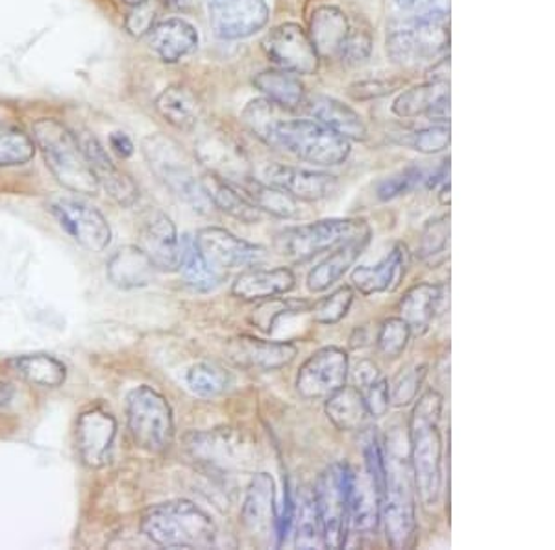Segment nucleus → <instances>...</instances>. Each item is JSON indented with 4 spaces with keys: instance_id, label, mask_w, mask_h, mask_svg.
<instances>
[{
    "instance_id": "1",
    "label": "nucleus",
    "mask_w": 555,
    "mask_h": 550,
    "mask_svg": "<svg viewBox=\"0 0 555 550\" xmlns=\"http://www.w3.org/2000/svg\"><path fill=\"white\" fill-rule=\"evenodd\" d=\"M241 119L266 145L321 167L347 162L352 145L321 123L287 117L285 110L267 99L248 102Z\"/></svg>"
},
{
    "instance_id": "2",
    "label": "nucleus",
    "mask_w": 555,
    "mask_h": 550,
    "mask_svg": "<svg viewBox=\"0 0 555 550\" xmlns=\"http://www.w3.org/2000/svg\"><path fill=\"white\" fill-rule=\"evenodd\" d=\"M404 437L395 432L384 455L385 481L379 497V521L392 549H410L416 541L415 482Z\"/></svg>"
},
{
    "instance_id": "3",
    "label": "nucleus",
    "mask_w": 555,
    "mask_h": 550,
    "mask_svg": "<svg viewBox=\"0 0 555 550\" xmlns=\"http://www.w3.org/2000/svg\"><path fill=\"white\" fill-rule=\"evenodd\" d=\"M442 397L429 389L416 402L410 423V462L415 494L426 510L436 508L442 489Z\"/></svg>"
},
{
    "instance_id": "4",
    "label": "nucleus",
    "mask_w": 555,
    "mask_h": 550,
    "mask_svg": "<svg viewBox=\"0 0 555 550\" xmlns=\"http://www.w3.org/2000/svg\"><path fill=\"white\" fill-rule=\"evenodd\" d=\"M141 532L152 543L167 549H211L217 525L191 500H167L149 508L141 517Z\"/></svg>"
},
{
    "instance_id": "5",
    "label": "nucleus",
    "mask_w": 555,
    "mask_h": 550,
    "mask_svg": "<svg viewBox=\"0 0 555 550\" xmlns=\"http://www.w3.org/2000/svg\"><path fill=\"white\" fill-rule=\"evenodd\" d=\"M450 0H426L411 20L392 26L387 52L397 64L434 62L449 49Z\"/></svg>"
},
{
    "instance_id": "6",
    "label": "nucleus",
    "mask_w": 555,
    "mask_h": 550,
    "mask_svg": "<svg viewBox=\"0 0 555 550\" xmlns=\"http://www.w3.org/2000/svg\"><path fill=\"white\" fill-rule=\"evenodd\" d=\"M34 141L43 152L47 167L65 190L78 195H96L101 186L83 156L80 141L62 120L41 117L33 125Z\"/></svg>"
},
{
    "instance_id": "7",
    "label": "nucleus",
    "mask_w": 555,
    "mask_h": 550,
    "mask_svg": "<svg viewBox=\"0 0 555 550\" xmlns=\"http://www.w3.org/2000/svg\"><path fill=\"white\" fill-rule=\"evenodd\" d=\"M366 230L371 228L363 219H322L280 230L272 240V248L280 258L293 264H304L315 258L317 254L339 247L345 241L363 234Z\"/></svg>"
},
{
    "instance_id": "8",
    "label": "nucleus",
    "mask_w": 555,
    "mask_h": 550,
    "mask_svg": "<svg viewBox=\"0 0 555 550\" xmlns=\"http://www.w3.org/2000/svg\"><path fill=\"white\" fill-rule=\"evenodd\" d=\"M143 152L152 171L156 172L159 180L175 195L180 196L183 203L190 204L191 208L204 216L214 209V204L204 191L203 182L196 178L190 162L175 141L162 133L149 136L143 141Z\"/></svg>"
},
{
    "instance_id": "9",
    "label": "nucleus",
    "mask_w": 555,
    "mask_h": 550,
    "mask_svg": "<svg viewBox=\"0 0 555 550\" xmlns=\"http://www.w3.org/2000/svg\"><path fill=\"white\" fill-rule=\"evenodd\" d=\"M128 431L139 449L162 455L175 439L171 405L151 386H139L127 397Z\"/></svg>"
},
{
    "instance_id": "10",
    "label": "nucleus",
    "mask_w": 555,
    "mask_h": 550,
    "mask_svg": "<svg viewBox=\"0 0 555 550\" xmlns=\"http://www.w3.org/2000/svg\"><path fill=\"white\" fill-rule=\"evenodd\" d=\"M350 482L352 469L347 463H332L317 478V513L321 519L322 541L328 549H343L350 525Z\"/></svg>"
},
{
    "instance_id": "11",
    "label": "nucleus",
    "mask_w": 555,
    "mask_h": 550,
    "mask_svg": "<svg viewBox=\"0 0 555 550\" xmlns=\"http://www.w3.org/2000/svg\"><path fill=\"white\" fill-rule=\"evenodd\" d=\"M49 212L70 240L89 253H102L112 243V227L101 212L76 196H54Z\"/></svg>"
},
{
    "instance_id": "12",
    "label": "nucleus",
    "mask_w": 555,
    "mask_h": 550,
    "mask_svg": "<svg viewBox=\"0 0 555 550\" xmlns=\"http://www.w3.org/2000/svg\"><path fill=\"white\" fill-rule=\"evenodd\" d=\"M195 243L206 264L222 277H228L232 269L256 266L267 258V248L241 240L227 228H203L196 232Z\"/></svg>"
},
{
    "instance_id": "13",
    "label": "nucleus",
    "mask_w": 555,
    "mask_h": 550,
    "mask_svg": "<svg viewBox=\"0 0 555 550\" xmlns=\"http://www.w3.org/2000/svg\"><path fill=\"white\" fill-rule=\"evenodd\" d=\"M350 361L345 348L322 347L304 361L297 374V392L306 400L326 399L347 384Z\"/></svg>"
},
{
    "instance_id": "14",
    "label": "nucleus",
    "mask_w": 555,
    "mask_h": 550,
    "mask_svg": "<svg viewBox=\"0 0 555 550\" xmlns=\"http://www.w3.org/2000/svg\"><path fill=\"white\" fill-rule=\"evenodd\" d=\"M263 51L280 69L293 75H315L319 54L311 43L310 34L297 23H284L272 28L263 39Z\"/></svg>"
},
{
    "instance_id": "15",
    "label": "nucleus",
    "mask_w": 555,
    "mask_h": 550,
    "mask_svg": "<svg viewBox=\"0 0 555 550\" xmlns=\"http://www.w3.org/2000/svg\"><path fill=\"white\" fill-rule=\"evenodd\" d=\"M209 26L224 41L250 38L269 21L267 0H208Z\"/></svg>"
},
{
    "instance_id": "16",
    "label": "nucleus",
    "mask_w": 555,
    "mask_h": 550,
    "mask_svg": "<svg viewBox=\"0 0 555 550\" xmlns=\"http://www.w3.org/2000/svg\"><path fill=\"white\" fill-rule=\"evenodd\" d=\"M117 436V421L102 406H91L76 421V449L83 465L101 469L109 462Z\"/></svg>"
},
{
    "instance_id": "17",
    "label": "nucleus",
    "mask_w": 555,
    "mask_h": 550,
    "mask_svg": "<svg viewBox=\"0 0 555 550\" xmlns=\"http://www.w3.org/2000/svg\"><path fill=\"white\" fill-rule=\"evenodd\" d=\"M139 248L158 271H177L180 238L171 217L158 208L145 209L139 217Z\"/></svg>"
},
{
    "instance_id": "18",
    "label": "nucleus",
    "mask_w": 555,
    "mask_h": 550,
    "mask_svg": "<svg viewBox=\"0 0 555 550\" xmlns=\"http://www.w3.org/2000/svg\"><path fill=\"white\" fill-rule=\"evenodd\" d=\"M276 486L269 473L254 475L246 489L241 521L253 538L269 543L272 534H276Z\"/></svg>"
},
{
    "instance_id": "19",
    "label": "nucleus",
    "mask_w": 555,
    "mask_h": 550,
    "mask_svg": "<svg viewBox=\"0 0 555 550\" xmlns=\"http://www.w3.org/2000/svg\"><path fill=\"white\" fill-rule=\"evenodd\" d=\"M78 141H80L83 156L88 159L91 171L96 177V182L106 190L107 195L125 208L138 203V183L133 182L130 175H127L114 164V159L109 158V154L102 146L101 141L96 140L95 136H91V133H83L82 138H78Z\"/></svg>"
},
{
    "instance_id": "20",
    "label": "nucleus",
    "mask_w": 555,
    "mask_h": 550,
    "mask_svg": "<svg viewBox=\"0 0 555 550\" xmlns=\"http://www.w3.org/2000/svg\"><path fill=\"white\" fill-rule=\"evenodd\" d=\"M267 183L276 186L285 191L287 195L306 201V203H317L334 195L339 188V180L335 175L321 171H308L300 167H291V165H269L266 169Z\"/></svg>"
},
{
    "instance_id": "21",
    "label": "nucleus",
    "mask_w": 555,
    "mask_h": 550,
    "mask_svg": "<svg viewBox=\"0 0 555 550\" xmlns=\"http://www.w3.org/2000/svg\"><path fill=\"white\" fill-rule=\"evenodd\" d=\"M228 355L245 369L276 371L297 358L298 348L289 342H266L253 335H241L230 343Z\"/></svg>"
},
{
    "instance_id": "22",
    "label": "nucleus",
    "mask_w": 555,
    "mask_h": 550,
    "mask_svg": "<svg viewBox=\"0 0 555 550\" xmlns=\"http://www.w3.org/2000/svg\"><path fill=\"white\" fill-rule=\"evenodd\" d=\"M190 450L196 460L215 468H243L253 462V447L234 434H193Z\"/></svg>"
},
{
    "instance_id": "23",
    "label": "nucleus",
    "mask_w": 555,
    "mask_h": 550,
    "mask_svg": "<svg viewBox=\"0 0 555 550\" xmlns=\"http://www.w3.org/2000/svg\"><path fill=\"white\" fill-rule=\"evenodd\" d=\"M297 284L295 274L287 267L274 269H248L241 272L232 284V295L245 303H261L293 292Z\"/></svg>"
},
{
    "instance_id": "24",
    "label": "nucleus",
    "mask_w": 555,
    "mask_h": 550,
    "mask_svg": "<svg viewBox=\"0 0 555 550\" xmlns=\"http://www.w3.org/2000/svg\"><path fill=\"white\" fill-rule=\"evenodd\" d=\"M405 269L408 251L402 243H398L376 266L356 267L352 272V284L361 295H378L395 290L400 280L404 279Z\"/></svg>"
},
{
    "instance_id": "25",
    "label": "nucleus",
    "mask_w": 555,
    "mask_h": 550,
    "mask_svg": "<svg viewBox=\"0 0 555 550\" xmlns=\"http://www.w3.org/2000/svg\"><path fill=\"white\" fill-rule=\"evenodd\" d=\"M369 241H371V230L353 235L341 243L328 258L322 259L319 266L311 269L308 274V290L311 293H322L330 290L335 282H339L363 254Z\"/></svg>"
},
{
    "instance_id": "26",
    "label": "nucleus",
    "mask_w": 555,
    "mask_h": 550,
    "mask_svg": "<svg viewBox=\"0 0 555 550\" xmlns=\"http://www.w3.org/2000/svg\"><path fill=\"white\" fill-rule=\"evenodd\" d=\"M198 47V33L188 21L167 20L152 26L151 49L165 64H177Z\"/></svg>"
},
{
    "instance_id": "27",
    "label": "nucleus",
    "mask_w": 555,
    "mask_h": 550,
    "mask_svg": "<svg viewBox=\"0 0 555 550\" xmlns=\"http://www.w3.org/2000/svg\"><path fill=\"white\" fill-rule=\"evenodd\" d=\"M308 114L322 127L334 130L348 141H365L366 127L361 115L334 97L315 95L308 101Z\"/></svg>"
},
{
    "instance_id": "28",
    "label": "nucleus",
    "mask_w": 555,
    "mask_h": 550,
    "mask_svg": "<svg viewBox=\"0 0 555 550\" xmlns=\"http://www.w3.org/2000/svg\"><path fill=\"white\" fill-rule=\"evenodd\" d=\"M382 489L366 468L353 473L350 482V525L361 534H373L379 525Z\"/></svg>"
},
{
    "instance_id": "29",
    "label": "nucleus",
    "mask_w": 555,
    "mask_h": 550,
    "mask_svg": "<svg viewBox=\"0 0 555 550\" xmlns=\"http://www.w3.org/2000/svg\"><path fill=\"white\" fill-rule=\"evenodd\" d=\"M228 182L232 183L235 190H240L259 212H266L271 216L280 217V219H298L300 217L297 199L287 195L276 186L259 182L256 178L246 177V175L237 180H228Z\"/></svg>"
},
{
    "instance_id": "30",
    "label": "nucleus",
    "mask_w": 555,
    "mask_h": 550,
    "mask_svg": "<svg viewBox=\"0 0 555 550\" xmlns=\"http://www.w3.org/2000/svg\"><path fill=\"white\" fill-rule=\"evenodd\" d=\"M156 267L139 247L119 248L107 261V279L120 290L145 287L154 280Z\"/></svg>"
},
{
    "instance_id": "31",
    "label": "nucleus",
    "mask_w": 555,
    "mask_h": 550,
    "mask_svg": "<svg viewBox=\"0 0 555 550\" xmlns=\"http://www.w3.org/2000/svg\"><path fill=\"white\" fill-rule=\"evenodd\" d=\"M350 30L347 15L337 7L317 8L310 20V39L319 57H337Z\"/></svg>"
},
{
    "instance_id": "32",
    "label": "nucleus",
    "mask_w": 555,
    "mask_h": 550,
    "mask_svg": "<svg viewBox=\"0 0 555 550\" xmlns=\"http://www.w3.org/2000/svg\"><path fill=\"white\" fill-rule=\"evenodd\" d=\"M201 182H203L204 191L214 204V208L221 209L228 216L234 217V219L245 222V225L261 221L263 212H259L240 190H235L227 178L219 177L217 172H208Z\"/></svg>"
},
{
    "instance_id": "33",
    "label": "nucleus",
    "mask_w": 555,
    "mask_h": 550,
    "mask_svg": "<svg viewBox=\"0 0 555 550\" xmlns=\"http://www.w3.org/2000/svg\"><path fill=\"white\" fill-rule=\"evenodd\" d=\"M156 110L171 127L182 132L195 130L201 119L203 106L191 89L183 86H169L156 99Z\"/></svg>"
},
{
    "instance_id": "34",
    "label": "nucleus",
    "mask_w": 555,
    "mask_h": 550,
    "mask_svg": "<svg viewBox=\"0 0 555 550\" xmlns=\"http://www.w3.org/2000/svg\"><path fill=\"white\" fill-rule=\"evenodd\" d=\"M178 271L182 274L183 284L198 293L214 292L227 280V277L215 272L206 264V259L196 247L195 238H191V235H183L180 240Z\"/></svg>"
},
{
    "instance_id": "35",
    "label": "nucleus",
    "mask_w": 555,
    "mask_h": 550,
    "mask_svg": "<svg viewBox=\"0 0 555 550\" xmlns=\"http://www.w3.org/2000/svg\"><path fill=\"white\" fill-rule=\"evenodd\" d=\"M324 411H326L330 423L341 432L360 431L369 418L365 400L356 386H343L332 393L330 397H326Z\"/></svg>"
},
{
    "instance_id": "36",
    "label": "nucleus",
    "mask_w": 555,
    "mask_h": 550,
    "mask_svg": "<svg viewBox=\"0 0 555 550\" xmlns=\"http://www.w3.org/2000/svg\"><path fill=\"white\" fill-rule=\"evenodd\" d=\"M10 363L13 371L33 386L56 389L64 386L67 380V367L64 366V361L51 355L15 356Z\"/></svg>"
},
{
    "instance_id": "37",
    "label": "nucleus",
    "mask_w": 555,
    "mask_h": 550,
    "mask_svg": "<svg viewBox=\"0 0 555 550\" xmlns=\"http://www.w3.org/2000/svg\"><path fill=\"white\" fill-rule=\"evenodd\" d=\"M254 86L259 93L267 97V101L274 102L284 110H295L304 104L306 93L297 76L284 69L261 71L254 78Z\"/></svg>"
},
{
    "instance_id": "38",
    "label": "nucleus",
    "mask_w": 555,
    "mask_h": 550,
    "mask_svg": "<svg viewBox=\"0 0 555 550\" xmlns=\"http://www.w3.org/2000/svg\"><path fill=\"white\" fill-rule=\"evenodd\" d=\"M442 300V287L437 284H418L405 293L400 303V317L411 330H426L434 321Z\"/></svg>"
},
{
    "instance_id": "39",
    "label": "nucleus",
    "mask_w": 555,
    "mask_h": 550,
    "mask_svg": "<svg viewBox=\"0 0 555 550\" xmlns=\"http://www.w3.org/2000/svg\"><path fill=\"white\" fill-rule=\"evenodd\" d=\"M447 97H450L447 80L421 84V86L408 89L402 95L398 97L395 104H392V114L404 117V119L428 115Z\"/></svg>"
},
{
    "instance_id": "40",
    "label": "nucleus",
    "mask_w": 555,
    "mask_h": 550,
    "mask_svg": "<svg viewBox=\"0 0 555 550\" xmlns=\"http://www.w3.org/2000/svg\"><path fill=\"white\" fill-rule=\"evenodd\" d=\"M183 382L196 397L214 399V397H219V395L227 392L232 379L221 366L209 363V361H198L185 371Z\"/></svg>"
},
{
    "instance_id": "41",
    "label": "nucleus",
    "mask_w": 555,
    "mask_h": 550,
    "mask_svg": "<svg viewBox=\"0 0 555 550\" xmlns=\"http://www.w3.org/2000/svg\"><path fill=\"white\" fill-rule=\"evenodd\" d=\"M297 521V534L295 545L297 549H321L322 541L321 519L317 513L315 499L311 491H304L295 504V519Z\"/></svg>"
},
{
    "instance_id": "42",
    "label": "nucleus",
    "mask_w": 555,
    "mask_h": 550,
    "mask_svg": "<svg viewBox=\"0 0 555 550\" xmlns=\"http://www.w3.org/2000/svg\"><path fill=\"white\" fill-rule=\"evenodd\" d=\"M36 143L21 128L0 123V167H17L34 158Z\"/></svg>"
},
{
    "instance_id": "43",
    "label": "nucleus",
    "mask_w": 555,
    "mask_h": 550,
    "mask_svg": "<svg viewBox=\"0 0 555 550\" xmlns=\"http://www.w3.org/2000/svg\"><path fill=\"white\" fill-rule=\"evenodd\" d=\"M308 310V303L306 300H291V298L272 297L267 300H261L259 306L250 316V323L256 329L272 334L276 324L284 319V317L295 316V314H302Z\"/></svg>"
},
{
    "instance_id": "44",
    "label": "nucleus",
    "mask_w": 555,
    "mask_h": 550,
    "mask_svg": "<svg viewBox=\"0 0 555 550\" xmlns=\"http://www.w3.org/2000/svg\"><path fill=\"white\" fill-rule=\"evenodd\" d=\"M411 327L405 323L402 317H389L379 327L376 343L378 350L385 358L397 360L404 355L405 348L410 345Z\"/></svg>"
},
{
    "instance_id": "45",
    "label": "nucleus",
    "mask_w": 555,
    "mask_h": 550,
    "mask_svg": "<svg viewBox=\"0 0 555 550\" xmlns=\"http://www.w3.org/2000/svg\"><path fill=\"white\" fill-rule=\"evenodd\" d=\"M353 292L352 287L343 285L337 292L332 293L328 297L321 298L313 306V321L324 327L341 323L343 319L348 316V311L352 308Z\"/></svg>"
},
{
    "instance_id": "46",
    "label": "nucleus",
    "mask_w": 555,
    "mask_h": 550,
    "mask_svg": "<svg viewBox=\"0 0 555 550\" xmlns=\"http://www.w3.org/2000/svg\"><path fill=\"white\" fill-rule=\"evenodd\" d=\"M426 374H428V367L424 366V363L405 367L404 371L398 374L395 382H392V387H389L392 405L397 406V408H404V406L411 405L416 399L418 392H421Z\"/></svg>"
},
{
    "instance_id": "47",
    "label": "nucleus",
    "mask_w": 555,
    "mask_h": 550,
    "mask_svg": "<svg viewBox=\"0 0 555 550\" xmlns=\"http://www.w3.org/2000/svg\"><path fill=\"white\" fill-rule=\"evenodd\" d=\"M371 51H373V34H371V30L363 28V26H350L337 57L341 60L343 64L358 65L369 60Z\"/></svg>"
},
{
    "instance_id": "48",
    "label": "nucleus",
    "mask_w": 555,
    "mask_h": 550,
    "mask_svg": "<svg viewBox=\"0 0 555 550\" xmlns=\"http://www.w3.org/2000/svg\"><path fill=\"white\" fill-rule=\"evenodd\" d=\"M450 238V217L441 216L437 219H431L428 225L424 227L423 235H421V243H418V258L429 259L441 254L447 248Z\"/></svg>"
},
{
    "instance_id": "49",
    "label": "nucleus",
    "mask_w": 555,
    "mask_h": 550,
    "mask_svg": "<svg viewBox=\"0 0 555 550\" xmlns=\"http://www.w3.org/2000/svg\"><path fill=\"white\" fill-rule=\"evenodd\" d=\"M421 180H423V171L418 167H408L404 171L397 172L392 177L385 178L384 182H379L376 195L379 201H392L397 196L408 195L411 190H415Z\"/></svg>"
},
{
    "instance_id": "50",
    "label": "nucleus",
    "mask_w": 555,
    "mask_h": 550,
    "mask_svg": "<svg viewBox=\"0 0 555 550\" xmlns=\"http://www.w3.org/2000/svg\"><path fill=\"white\" fill-rule=\"evenodd\" d=\"M450 140V127L449 125H431V127L423 128L413 136V149L423 154H437L442 152L444 149H449Z\"/></svg>"
},
{
    "instance_id": "51",
    "label": "nucleus",
    "mask_w": 555,
    "mask_h": 550,
    "mask_svg": "<svg viewBox=\"0 0 555 550\" xmlns=\"http://www.w3.org/2000/svg\"><path fill=\"white\" fill-rule=\"evenodd\" d=\"M361 397L365 400L366 411L374 419L384 418L391 406V392H389V382L379 376L376 382L360 389Z\"/></svg>"
},
{
    "instance_id": "52",
    "label": "nucleus",
    "mask_w": 555,
    "mask_h": 550,
    "mask_svg": "<svg viewBox=\"0 0 555 550\" xmlns=\"http://www.w3.org/2000/svg\"><path fill=\"white\" fill-rule=\"evenodd\" d=\"M158 17V10L152 7L151 0H146L139 7H133L132 12L128 13L127 26L128 34H132L135 38H143L145 34L151 33L154 21Z\"/></svg>"
},
{
    "instance_id": "53",
    "label": "nucleus",
    "mask_w": 555,
    "mask_h": 550,
    "mask_svg": "<svg viewBox=\"0 0 555 550\" xmlns=\"http://www.w3.org/2000/svg\"><path fill=\"white\" fill-rule=\"evenodd\" d=\"M400 86H402L400 80H363V82L352 84L348 88V95L352 97L353 101H371V99L389 95Z\"/></svg>"
},
{
    "instance_id": "54",
    "label": "nucleus",
    "mask_w": 555,
    "mask_h": 550,
    "mask_svg": "<svg viewBox=\"0 0 555 550\" xmlns=\"http://www.w3.org/2000/svg\"><path fill=\"white\" fill-rule=\"evenodd\" d=\"M379 376H382V373H379L378 366L374 361H360L356 369H353V386L358 387V389H363L369 384L376 382Z\"/></svg>"
},
{
    "instance_id": "55",
    "label": "nucleus",
    "mask_w": 555,
    "mask_h": 550,
    "mask_svg": "<svg viewBox=\"0 0 555 550\" xmlns=\"http://www.w3.org/2000/svg\"><path fill=\"white\" fill-rule=\"evenodd\" d=\"M109 146L114 149V152H117V156H120V158H130L133 151H135L133 149V141L125 132L112 133L109 136Z\"/></svg>"
},
{
    "instance_id": "56",
    "label": "nucleus",
    "mask_w": 555,
    "mask_h": 550,
    "mask_svg": "<svg viewBox=\"0 0 555 550\" xmlns=\"http://www.w3.org/2000/svg\"><path fill=\"white\" fill-rule=\"evenodd\" d=\"M450 175V159H444L441 165V169L437 171L436 177L431 175V177L428 178V182H426V186H428L429 190H434V188H437L439 183L449 182L447 178H449Z\"/></svg>"
},
{
    "instance_id": "57",
    "label": "nucleus",
    "mask_w": 555,
    "mask_h": 550,
    "mask_svg": "<svg viewBox=\"0 0 555 550\" xmlns=\"http://www.w3.org/2000/svg\"><path fill=\"white\" fill-rule=\"evenodd\" d=\"M13 399V387L7 382L0 380V406L10 405V400Z\"/></svg>"
},
{
    "instance_id": "58",
    "label": "nucleus",
    "mask_w": 555,
    "mask_h": 550,
    "mask_svg": "<svg viewBox=\"0 0 555 550\" xmlns=\"http://www.w3.org/2000/svg\"><path fill=\"white\" fill-rule=\"evenodd\" d=\"M441 203L450 204V180L449 182L442 183Z\"/></svg>"
},
{
    "instance_id": "59",
    "label": "nucleus",
    "mask_w": 555,
    "mask_h": 550,
    "mask_svg": "<svg viewBox=\"0 0 555 550\" xmlns=\"http://www.w3.org/2000/svg\"><path fill=\"white\" fill-rule=\"evenodd\" d=\"M164 2L172 8H180L183 7V4H188V0H164Z\"/></svg>"
},
{
    "instance_id": "60",
    "label": "nucleus",
    "mask_w": 555,
    "mask_h": 550,
    "mask_svg": "<svg viewBox=\"0 0 555 550\" xmlns=\"http://www.w3.org/2000/svg\"><path fill=\"white\" fill-rule=\"evenodd\" d=\"M122 2H127V4H130V7H139V4H143V2H146V0H122Z\"/></svg>"
},
{
    "instance_id": "61",
    "label": "nucleus",
    "mask_w": 555,
    "mask_h": 550,
    "mask_svg": "<svg viewBox=\"0 0 555 550\" xmlns=\"http://www.w3.org/2000/svg\"><path fill=\"white\" fill-rule=\"evenodd\" d=\"M397 2L400 7H410V4H413L415 0H397Z\"/></svg>"
}]
</instances>
